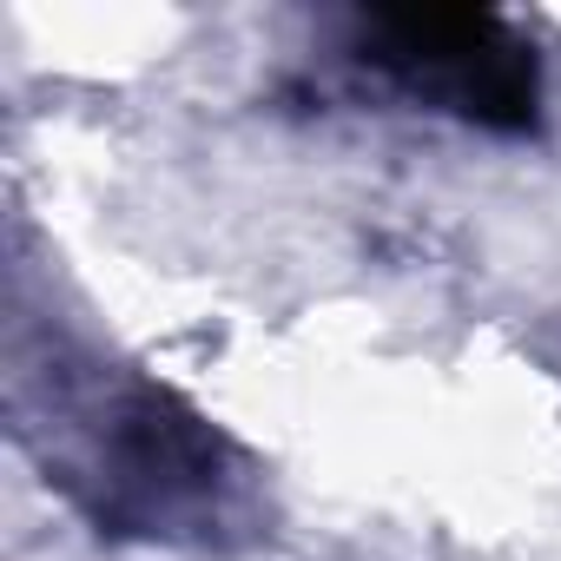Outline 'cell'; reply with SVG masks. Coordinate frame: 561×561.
Returning a JSON list of instances; mask_svg holds the SVG:
<instances>
[{
    "label": "cell",
    "instance_id": "1",
    "mask_svg": "<svg viewBox=\"0 0 561 561\" xmlns=\"http://www.w3.org/2000/svg\"><path fill=\"white\" fill-rule=\"evenodd\" d=\"M47 469L106 535L146 541H218L231 528L244 469L238 449L185 410L172 390L139 377H87L47 390Z\"/></svg>",
    "mask_w": 561,
    "mask_h": 561
},
{
    "label": "cell",
    "instance_id": "2",
    "mask_svg": "<svg viewBox=\"0 0 561 561\" xmlns=\"http://www.w3.org/2000/svg\"><path fill=\"white\" fill-rule=\"evenodd\" d=\"M344 60L416 113H443L482 133L541 126V54L502 14L364 8L344 21Z\"/></svg>",
    "mask_w": 561,
    "mask_h": 561
}]
</instances>
